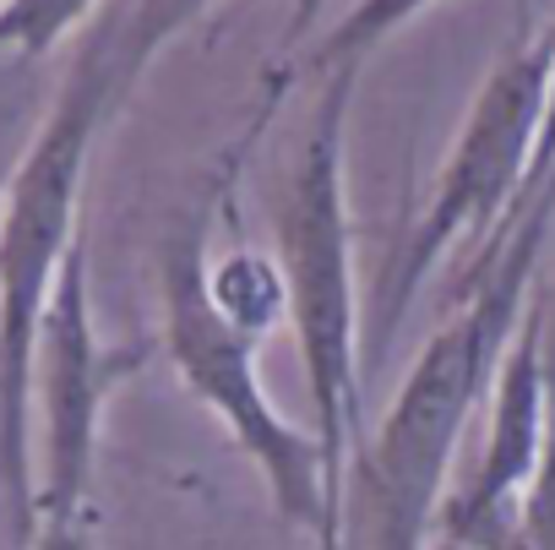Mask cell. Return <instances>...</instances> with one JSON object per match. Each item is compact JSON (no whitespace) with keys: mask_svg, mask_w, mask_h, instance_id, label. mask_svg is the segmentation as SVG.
<instances>
[{"mask_svg":"<svg viewBox=\"0 0 555 550\" xmlns=\"http://www.w3.org/2000/svg\"><path fill=\"white\" fill-rule=\"evenodd\" d=\"M23 126H28L23 82H17V88H0V207H7L12 175H17V164H23L28 142H34V131H23Z\"/></svg>","mask_w":555,"mask_h":550,"instance_id":"obj_10","label":"cell"},{"mask_svg":"<svg viewBox=\"0 0 555 550\" xmlns=\"http://www.w3.org/2000/svg\"><path fill=\"white\" fill-rule=\"evenodd\" d=\"M0 7H7V0H0Z\"/></svg>","mask_w":555,"mask_h":550,"instance_id":"obj_15","label":"cell"},{"mask_svg":"<svg viewBox=\"0 0 555 550\" xmlns=\"http://www.w3.org/2000/svg\"><path fill=\"white\" fill-rule=\"evenodd\" d=\"M28 550H99V539H93V512H88V517H39Z\"/></svg>","mask_w":555,"mask_h":550,"instance_id":"obj_11","label":"cell"},{"mask_svg":"<svg viewBox=\"0 0 555 550\" xmlns=\"http://www.w3.org/2000/svg\"><path fill=\"white\" fill-rule=\"evenodd\" d=\"M207 284H212V300L218 311L250 333L256 344L272 333L278 317H289V290H284V267H272L267 256L256 251H229L223 261L207 267Z\"/></svg>","mask_w":555,"mask_h":550,"instance_id":"obj_7","label":"cell"},{"mask_svg":"<svg viewBox=\"0 0 555 550\" xmlns=\"http://www.w3.org/2000/svg\"><path fill=\"white\" fill-rule=\"evenodd\" d=\"M142 55L126 39V7L99 12L50 115L12 175L0 207V512L12 545H34L39 517V452H34V355L61 261L82 234V175L99 126L120 93L142 77Z\"/></svg>","mask_w":555,"mask_h":550,"instance_id":"obj_2","label":"cell"},{"mask_svg":"<svg viewBox=\"0 0 555 550\" xmlns=\"http://www.w3.org/2000/svg\"><path fill=\"white\" fill-rule=\"evenodd\" d=\"M158 279H164V349L169 366L180 371L185 393L212 409L234 447L261 469L278 512L295 528H311L322 550H333V507H327V463L317 431L289 425L272 409L261 371H256V338L240 333L207 284V234L202 218L175 223L158 256Z\"/></svg>","mask_w":555,"mask_h":550,"instance_id":"obj_4","label":"cell"},{"mask_svg":"<svg viewBox=\"0 0 555 550\" xmlns=\"http://www.w3.org/2000/svg\"><path fill=\"white\" fill-rule=\"evenodd\" d=\"M550 77H555V34H544L533 44H512L495 61V72L485 77V88L447 153L430 213L409 229L392 272L382 279L371 344H387L398 333L403 311L414 306L425 279L463 234H474L479 251L495 240V229L506 223V213L517 207V196L533 180V153H539L544 110H550Z\"/></svg>","mask_w":555,"mask_h":550,"instance_id":"obj_5","label":"cell"},{"mask_svg":"<svg viewBox=\"0 0 555 550\" xmlns=\"http://www.w3.org/2000/svg\"><path fill=\"white\" fill-rule=\"evenodd\" d=\"M555 218V169L517 196L495 240L479 251L474 279L457 284V311L409 366L387 420L349 463L344 485V550H436L447 512V469L474 404L495 387V371L528 317L539 251Z\"/></svg>","mask_w":555,"mask_h":550,"instance_id":"obj_1","label":"cell"},{"mask_svg":"<svg viewBox=\"0 0 555 550\" xmlns=\"http://www.w3.org/2000/svg\"><path fill=\"white\" fill-rule=\"evenodd\" d=\"M104 0H7L0 7V55L17 66L44 61L72 28H82Z\"/></svg>","mask_w":555,"mask_h":550,"instance_id":"obj_9","label":"cell"},{"mask_svg":"<svg viewBox=\"0 0 555 550\" xmlns=\"http://www.w3.org/2000/svg\"><path fill=\"white\" fill-rule=\"evenodd\" d=\"M147 349H109L93 333L88 300V234L61 261V279L44 306L34 355V414H39V517L93 512V463L104 404L120 382L142 371ZM34 517V523H39Z\"/></svg>","mask_w":555,"mask_h":550,"instance_id":"obj_6","label":"cell"},{"mask_svg":"<svg viewBox=\"0 0 555 550\" xmlns=\"http://www.w3.org/2000/svg\"><path fill=\"white\" fill-rule=\"evenodd\" d=\"M436 0H360V7L311 50V72H360V61L382 44V39H392L403 23H414L420 12H430Z\"/></svg>","mask_w":555,"mask_h":550,"instance_id":"obj_8","label":"cell"},{"mask_svg":"<svg viewBox=\"0 0 555 550\" xmlns=\"http://www.w3.org/2000/svg\"><path fill=\"white\" fill-rule=\"evenodd\" d=\"M360 72H327L311 115V137L278 196V256H284L289 322L300 338L317 442L327 463L333 550H344V485L365 447V393H360V300H354V234L344 202V115Z\"/></svg>","mask_w":555,"mask_h":550,"instance_id":"obj_3","label":"cell"},{"mask_svg":"<svg viewBox=\"0 0 555 550\" xmlns=\"http://www.w3.org/2000/svg\"><path fill=\"white\" fill-rule=\"evenodd\" d=\"M317 12H322V0H295V17H289V34H284V50H289V44H295V39H300V34L311 28V17H317Z\"/></svg>","mask_w":555,"mask_h":550,"instance_id":"obj_14","label":"cell"},{"mask_svg":"<svg viewBox=\"0 0 555 550\" xmlns=\"http://www.w3.org/2000/svg\"><path fill=\"white\" fill-rule=\"evenodd\" d=\"M544 376H550V414H555V290L544 295Z\"/></svg>","mask_w":555,"mask_h":550,"instance_id":"obj_13","label":"cell"},{"mask_svg":"<svg viewBox=\"0 0 555 550\" xmlns=\"http://www.w3.org/2000/svg\"><path fill=\"white\" fill-rule=\"evenodd\" d=\"M550 169H555V77H550V110H544V131H539V153H533V180L528 186H539Z\"/></svg>","mask_w":555,"mask_h":550,"instance_id":"obj_12","label":"cell"}]
</instances>
